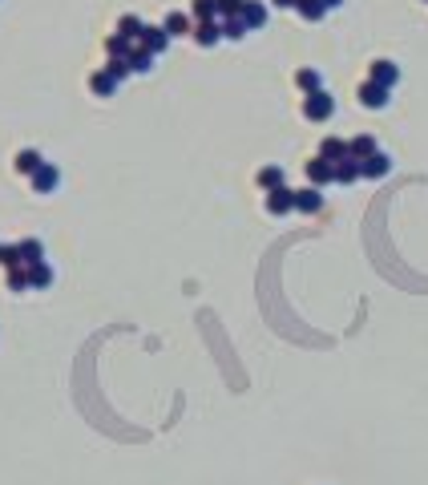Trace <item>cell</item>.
Listing matches in <instances>:
<instances>
[{
	"mask_svg": "<svg viewBox=\"0 0 428 485\" xmlns=\"http://www.w3.org/2000/svg\"><path fill=\"white\" fill-rule=\"evenodd\" d=\"M335 114V97L332 93H307L303 97V117H311V121H328V117Z\"/></svg>",
	"mask_w": 428,
	"mask_h": 485,
	"instance_id": "cell-1",
	"label": "cell"
},
{
	"mask_svg": "<svg viewBox=\"0 0 428 485\" xmlns=\"http://www.w3.org/2000/svg\"><path fill=\"white\" fill-rule=\"evenodd\" d=\"M138 45L145 49V53H154V57H162L170 45V33L162 28V24H145L142 28V37H138Z\"/></svg>",
	"mask_w": 428,
	"mask_h": 485,
	"instance_id": "cell-2",
	"label": "cell"
},
{
	"mask_svg": "<svg viewBox=\"0 0 428 485\" xmlns=\"http://www.w3.org/2000/svg\"><path fill=\"white\" fill-rule=\"evenodd\" d=\"M368 81H376V85H384V90H392V85L400 81V65H396V61H372Z\"/></svg>",
	"mask_w": 428,
	"mask_h": 485,
	"instance_id": "cell-3",
	"label": "cell"
},
{
	"mask_svg": "<svg viewBox=\"0 0 428 485\" xmlns=\"http://www.w3.org/2000/svg\"><path fill=\"white\" fill-rule=\"evenodd\" d=\"M28 182H33V190H37V194H53V190L61 186V170H57L53 162H45V166H41V170L28 178Z\"/></svg>",
	"mask_w": 428,
	"mask_h": 485,
	"instance_id": "cell-4",
	"label": "cell"
},
{
	"mask_svg": "<svg viewBox=\"0 0 428 485\" xmlns=\"http://www.w3.org/2000/svg\"><path fill=\"white\" fill-rule=\"evenodd\" d=\"M388 93L392 90H384L376 81H364V85H359V105H364V110H384V105H388Z\"/></svg>",
	"mask_w": 428,
	"mask_h": 485,
	"instance_id": "cell-5",
	"label": "cell"
},
{
	"mask_svg": "<svg viewBox=\"0 0 428 485\" xmlns=\"http://www.w3.org/2000/svg\"><path fill=\"white\" fill-rule=\"evenodd\" d=\"M41 166H45V154L41 150H17V158H12V170L24 174V178H33Z\"/></svg>",
	"mask_w": 428,
	"mask_h": 485,
	"instance_id": "cell-6",
	"label": "cell"
},
{
	"mask_svg": "<svg viewBox=\"0 0 428 485\" xmlns=\"http://www.w3.org/2000/svg\"><path fill=\"white\" fill-rule=\"evenodd\" d=\"M190 37L202 49L218 45V41H222V21H194V33H190Z\"/></svg>",
	"mask_w": 428,
	"mask_h": 485,
	"instance_id": "cell-7",
	"label": "cell"
},
{
	"mask_svg": "<svg viewBox=\"0 0 428 485\" xmlns=\"http://www.w3.org/2000/svg\"><path fill=\"white\" fill-rule=\"evenodd\" d=\"M267 210H271V214H291V210H295V190H287V186L267 190Z\"/></svg>",
	"mask_w": 428,
	"mask_h": 485,
	"instance_id": "cell-8",
	"label": "cell"
},
{
	"mask_svg": "<svg viewBox=\"0 0 428 485\" xmlns=\"http://www.w3.org/2000/svg\"><path fill=\"white\" fill-rule=\"evenodd\" d=\"M307 182H311V186H328V182H335V162H328V158L307 162Z\"/></svg>",
	"mask_w": 428,
	"mask_h": 485,
	"instance_id": "cell-9",
	"label": "cell"
},
{
	"mask_svg": "<svg viewBox=\"0 0 428 485\" xmlns=\"http://www.w3.org/2000/svg\"><path fill=\"white\" fill-rule=\"evenodd\" d=\"M162 28H166L170 37H186V33H194V17L190 12H166V21H162Z\"/></svg>",
	"mask_w": 428,
	"mask_h": 485,
	"instance_id": "cell-10",
	"label": "cell"
},
{
	"mask_svg": "<svg viewBox=\"0 0 428 485\" xmlns=\"http://www.w3.org/2000/svg\"><path fill=\"white\" fill-rule=\"evenodd\" d=\"M388 170H392V158H388L384 150H376L368 162H359V174H364V178H384Z\"/></svg>",
	"mask_w": 428,
	"mask_h": 485,
	"instance_id": "cell-11",
	"label": "cell"
},
{
	"mask_svg": "<svg viewBox=\"0 0 428 485\" xmlns=\"http://www.w3.org/2000/svg\"><path fill=\"white\" fill-rule=\"evenodd\" d=\"M238 17H242L247 28H262V24H267V4H262V0H247Z\"/></svg>",
	"mask_w": 428,
	"mask_h": 485,
	"instance_id": "cell-12",
	"label": "cell"
},
{
	"mask_svg": "<svg viewBox=\"0 0 428 485\" xmlns=\"http://www.w3.org/2000/svg\"><path fill=\"white\" fill-rule=\"evenodd\" d=\"M319 207H323V194H319V186L295 190V210H303V214H315Z\"/></svg>",
	"mask_w": 428,
	"mask_h": 485,
	"instance_id": "cell-13",
	"label": "cell"
},
{
	"mask_svg": "<svg viewBox=\"0 0 428 485\" xmlns=\"http://www.w3.org/2000/svg\"><path fill=\"white\" fill-rule=\"evenodd\" d=\"M118 85H121V81H118V77H114L109 69H97V73H89V90H93L97 97H109V93L118 90Z\"/></svg>",
	"mask_w": 428,
	"mask_h": 485,
	"instance_id": "cell-14",
	"label": "cell"
},
{
	"mask_svg": "<svg viewBox=\"0 0 428 485\" xmlns=\"http://www.w3.org/2000/svg\"><path fill=\"white\" fill-rule=\"evenodd\" d=\"M376 154V138L372 134H359V138L348 142V158H356V162H368Z\"/></svg>",
	"mask_w": 428,
	"mask_h": 485,
	"instance_id": "cell-15",
	"label": "cell"
},
{
	"mask_svg": "<svg viewBox=\"0 0 428 485\" xmlns=\"http://www.w3.org/2000/svg\"><path fill=\"white\" fill-rule=\"evenodd\" d=\"M17 247H21V263H24V267L45 263V243H41V239H21Z\"/></svg>",
	"mask_w": 428,
	"mask_h": 485,
	"instance_id": "cell-16",
	"label": "cell"
},
{
	"mask_svg": "<svg viewBox=\"0 0 428 485\" xmlns=\"http://www.w3.org/2000/svg\"><path fill=\"white\" fill-rule=\"evenodd\" d=\"M142 28H145V21L142 17H134V12H121L118 17V37H125V41H138Z\"/></svg>",
	"mask_w": 428,
	"mask_h": 485,
	"instance_id": "cell-17",
	"label": "cell"
},
{
	"mask_svg": "<svg viewBox=\"0 0 428 485\" xmlns=\"http://www.w3.org/2000/svg\"><path fill=\"white\" fill-rule=\"evenodd\" d=\"M356 178H364L356 158H339V162H335V182H339V186H352Z\"/></svg>",
	"mask_w": 428,
	"mask_h": 485,
	"instance_id": "cell-18",
	"label": "cell"
},
{
	"mask_svg": "<svg viewBox=\"0 0 428 485\" xmlns=\"http://www.w3.org/2000/svg\"><path fill=\"white\" fill-rule=\"evenodd\" d=\"M4 287L8 291H28V267H4Z\"/></svg>",
	"mask_w": 428,
	"mask_h": 485,
	"instance_id": "cell-19",
	"label": "cell"
},
{
	"mask_svg": "<svg viewBox=\"0 0 428 485\" xmlns=\"http://www.w3.org/2000/svg\"><path fill=\"white\" fill-rule=\"evenodd\" d=\"M319 158H328V162L348 158V142H344V138H323V142H319Z\"/></svg>",
	"mask_w": 428,
	"mask_h": 485,
	"instance_id": "cell-20",
	"label": "cell"
},
{
	"mask_svg": "<svg viewBox=\"0 0 428 485\" xmlns=\"http://www.w3.org/2000/svg\"><path fill=\"white\" fill-rule=\"evenodd\" d=\"M295 12H299L303 21H323V17H328V4H323V0H299Z\"/></svg>",
	"mask_w": 428,
	"mask_h": 485,
	"instance_id": "cell-21",
	"label": "cell"
},
{
	"mask_svg": "<svg viewBox=\"0 0 428 485\" xmlns=\"http://www.w3.org/2000/svg\"><path fill=\"white\" fill-rule=\"evenodd\" d=\"M125 61H130V69H134V73H150V69H154V61H158V57H154V53H145L142 45H134V53H130Z\"/></svg>",
	"mask_w": 428,
	"mask_h": 485,
	"instance_id": "cell-22",
	"label": "cell"
},
{
	"mask_svg": "<svg viewBox=\"0 0 428 485\" xmlns=\"http://www.w3.org/2000/svg\"><path fill=\"white\" fill-rule=\"evenodd\" d=\"M194 21H218V0H190Z\"/></svg>",
	"mask_w": 428,
	"mask_h": 485,
	"instance_id": "cell-23",
	"label": "cell"
},
{
	"mask_svg": "<svg viewBox=\"0 0 428 485\" xmlns=\"http://www.w3.org/2000/svg\"><path fill=\"white\" fill-rule=\"evenodd\" d=\"M134 45H138V41H125V37H118V33L105 37V53H109V57H130Z\"/></svg>",
	"mask_w": 428,
	"mask_h": 485,
	"instance_id": "cell-24",
	"label": "cell"
},
{
	"mask_svg": "<svg viewBox=\"0 0 428 485\" xmlns=\"http://www.w3.org/2000/svg\"><path fill=\"white\" fill-rule=\"evenodd\" d=\"M295 85H299V90H307V93H319V90H323V77H319V69H299V73H295Z\"/></svg>",
	"mask_w": 428,
	"mask_h": 485,
	"instance_id": "cell-25",
	"label": "cell"
},
{
	"mask_svg": "<svg viewBox=\"0 0 428 485\" xmlns=\"http://www.w3.org/2000/svg\"><path fill=\"white\" fill-rule=\"evenodd\" d=\"M53 283V267L48 263H33L28 267V287H48Z\"/></svg>",
	"mask_w": 428,
	"mask_h": 485,
	"instance_id": "cell-26",
	"label": "cell"
},
{
	"mask_svg": "<svg viewBox=\"0 0 428 485\" xmlns=\"http://www.w3.org/2000/svg\"><path fill=\"white\" fill-rule=\"evenodd\" d=\"M259 186H262V190H279V186H283V170H279V166H262V170H259Z\"/></svg>",
	"mask_w": 428,
	"mask_h": 485,
	"instance_id": "cell-27",
	"label": "cell"
},
{
	"mask_svg": "<svg viewBox=\"0 0 428 485\" xmlns=\"http://www.w3.org/2000/svg\"><path fill=\"white\" fill-rule=\"evenodd\" d=\"M247 33H251V28L242 24V17H226V21H222V37H226V41H242Z\"/></svg>",
	"mask_w": 428,
	"mask_h": 485,
	"instance_id": "cell-28",
	"label": "cell"
},
{
	"mask_svg": "<svg viewBox=\"0 0 428 485\" xmlns=\"http://www.w3.org/2000/svg\"><path fill=\"white\" fill-rule=\"evenodd\" d=\"M105 69L114 73V77H118V81H125V77H130V61H125V57H109V61H105Z\"/></svg>",
	"mask_w": 428,
	"mask_h": 485,
	"instance_id": "cell-29",
	"label": "cell"
},
{
	"mask_svg": "<svg viewBox=\"0 0 428 485\" xmlns=\"http://www.w3.org/2000/svg\"><path fill=\"white\" fill-rule=\"evenodd\" d=\"M242 4H247V0H218V21L238 17V12H242Z\"/></svg>",
	"mask_w": 428,
	"mask_h": 485,
	"instance_id": "cell-30",
	"label": "cell"
},
{
	"mask_svg": "<svg viewBox=\"0 0 428 485\" xmlns=\"http://www.w3.org/2000/svg\"><path fill=\"white\" fill-rule=\"evenodd\" d=\"M271 4H275V8H295L299 0H271Z\"/></svg>",
	"mask_w": 428,
	"mask_h": 485,
	"instance_id": "cell-31",
	"label": "cell"
},
{
	"mask_svg": "<svg viewBox=\"0 0 428 485\" xmlns=\"http://www.w3.org/2000/svg\"><path fill=\"white\" fill-rule=\"evenodd\" d=\"M323 4H328V12H332V8H339V4H344V0H323Z\"/></svg>",
	"mask_w": 428,
	"mask_h": 485,
	"instance_id": "cell-32",
	"label": "cell"
},
{
	"mask_svg": "<svg viewBox=\"0 0 428 485\" xmlns=\"http://www.w3.org/2000/svg\"><path fill=\"white\" fill-rule=\"evenodd\" d=\"M0 259H4V243H0Z\"/></svg>",
	"mask_w": 428,
	"mask_h": 485,
	"instance_id": "cell-33",
	"label": "cell"
}]
</instances>
